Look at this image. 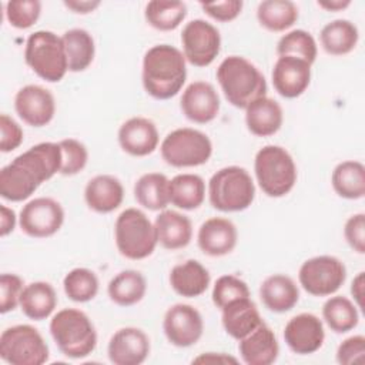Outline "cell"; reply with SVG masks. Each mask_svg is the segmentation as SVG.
Listing matches in <instances>:
<instances>
[{"label":"cell","instance_id":"38","mask_svg":"<svg viewBox=\"0 0 365 365\" xmlns=\"http://www.w3.org/2000/svg\"><path fill=\"white\" fill-rule=\"evenodd\" d=\"M187 17V4L184 1L151 0L145 4L144 19L158 31H171L180 27Z\"/></svg>","mask_w":365,"mask_h":365},{"label":"cell","instance_id":"37","mask_svg":"<svg viewBox=\"0 0 365 365\" xmlns=\"http://www.w3.org/2000/svg\"><path fill=\"white\" fill-rule=\"evenodd\" d=\"M322 319L335 334H345L356 328L359 309L348 297L329 295L322 305Z\"/></svg>","mask_w":365,"mask_h":365},{"label":"cell","instance_id":"30","mask_svg":"<svg viewBox=\"0 0 365 365\" xmlns=\"http://www.w3.org/2000/svg\"><path fill=\"white\" fill-rule=\"evenodd\" d=\"M319 41L327 54L336 57L346 56L356 47L359 31L351 20L336 19L321 29Z\"/></svg>","mask_w":365,"mask_h":365},{"label":"cell","instance_id":"10","mask_svg":"<svg viewBox=\"0 0 365 365\" xmlns=\"http://www.w3.org/2000/svg\"><path fill=\"white\" fill-rule=\"evenodd\" d=\"M0 356L10 365H43L48 361L50 349L37 328L19 324L1 332Z\"/></svg>","mask_w":365,"mask_h":365},{"label":"cell","instance_id":"4","mask_svg":"<svg viewBox=\"0 0 365 365\" xmlns=\"http://www.w3.org/2000/svg\"><path fill=\"white\" fill-rule=\"evenodd\" d=\"M50 335L60 352L71 359L88 356L97 346V331L90 317L77 308H63L50 319Z\"/></svg>","mask_w":365,"mask_h":365},{"label":"cell","instance_id":"1","mask_svg":"<svg viewBox=\"0 0 365 365\" xmlns=\"http://www.w3.org/2000/svg\"><path fill=\"white\" fill-rule=\"evenodd\" d=\"M60 144L51 141L38 143L0 170V195L11 202L24 201L43 182L60 173Z\"/></svg>","mask_w":365,"mask_h":365},{"label":"cell","instance_id":"19","mask_svg":"<svg viewBox=\"0 0 365 365\" xmlns=\"http://www.w3.org/2000/svg\"><path fill=\"white\" fill-rule=\"evenodd\" d=\"M311 64L292 56L277 58L271 80L275 91L284 98H297L302 96L311 84Z\"/></svg>","mask_w":365,"mask_h":365},{"label":"cell","instance_id":"49","mask_svg":"<svg viewBox=\"0 0 365 365\" xmlns=\"http://www.w3.org/2000/svg\"><path fill=\"white\" fill-rule=\"evenodd\" d=\"M17 221H19V217L16 215V212L7 205L1 204L0 205V235L3 238L14 231Z\"/></svg>","mask_w":365,"mask_h":365},{"label":"cell","instance_id":"36","mask_svg":"<svg viewBox=\"0 0 365 365\" xmlns=\"http://www.w3.org/2000/svg\"><path fill=\"white\" fill-rule=\"evenodd\" d=\"M298 17V7L291 0H264L257 6V20L259 26L272 33L291 29Z\"/></svg>","mask_w":365,"mask_h":365},{"label":"cell","instance_id":"44","mask_svg":"<svg viewBox=\"0 0 365 365\" xmlns=\"http://www.w3.org/2000/svg\"><path fill=\"white\" fill-rule=\"evenodd\" d=\"M24 281L17 274L4 272L0 277V312L7 314L20 305Z\"/></svg>","mask_w":365,"mask_h":365},{"label":"cell","instance_id":"41","mask_svg":"<svg viewBox=\"0 0 365 365\" xmlns=\"http://www.w3.org/2000/svg\"><path fill=\"white\" fill-rule=\"evenodd\" d=\"M41 14V1L38 0H10L4 4V16L9 24L19 30L30 29L37 23Z\"/></svg>","mask_w":365,"mask_h":365},{"label":"cell","instance_id":"53","mask_svg":"<svg viewBox=\"0 0 365 365\" xmlns=\"http://www.w3.org/2000/svg\"><path fill=\"white\" fill-rule=\"evenodd\" d=\"M351 0H319L317 1V4L327 10V11H332V13H336V11H342L345 10L346 7L351 6Z\"/></svg>","mask_w":365,"mask_h":365},{"label":"cell","instance_id":"21","mask_svg":"<svg viewBox=\"0 0 365 365\" xmlns=\"http://www.w3.org/2000/svg\"><path fill=\"white\" fill-rule=\"evenodd\" d=\"M238 242L235 224L224 217L205 220L197 232L198 248L208 257H224L231 254Z\"/></svg>","mask_w":365,"mask_h":365},{"label":"cell","instance_id":"23","mask_svg":"<svg viewBox=\"0 0 365 365\" xmlns=\"http://www.w3.org/2000/svg\"><path fill=\"white\" fill-rule=\"evenodd\" d=\"M84 200L87 207L94 212H113L123 204V182L111 174H98L88 180V182L86 184Z\"/></svg>","mask_w":365,"mask_h":365},{"label":"cell","instance_id":"2","mask_svg":"<svg viewBox=\"0 0 365 365\" xmlns=\"http://www.w3.org/2000/svg\"><path fill=\"white\" fill-rule=\"evenodd\" d=\"M187 80V60L182 51L170 44H155L143 57L141 83L155 100L177 96Z\"/></svg>","mask_w":365,"mask_h":365},{"label":"cell","instance_id":"5","mask_svg":"<svg viewBox=\"0 0 365 365\" xmlns=\"http://www.w3.org/2000/svg\"><path fill=\"white\" fill-rule=\"evenodd\" d=\"M254 173L262 192L271 198L285 197L295 187L297 164L281 145L268 144L259 148L254 158Z\"/></svg>","mask_w":365,"mask_h":365},{"label":"cell","instance_id":"9","mask_svg":"<svg viewBox=\"0 0 365 365\" xmlns=\"http://www.w3.org/2000/svg\"><path fill=\"white\" fill-rule=\"evenodd\" d=\"M160 153L171 167H198L211 158L212 143L205 133L191 127H181L164 137L160 144Z\"/></svg>","mask_w":365,"mask_h":365},{"label":"cell","instance_id":"35","mask_svg":"<svg viewBox=\"0 0 365 365\" xmlns=\"http://www.w3.org/2000/svg\"><path fill=\"white\" fill-rule=\"evenodd\" d=\"M205 192V182L197 174H177L170 180V204L180 210H197L202 205Z\"/></svg>","mask_w":365,"mask_h":365},{"label":"cell","instance_id":"14","mask_svg":"<svg viewBox=\"0 0 365 365\" xmlns=\"http://www.w3.org/2000/svg\"><path fill=\"white\" fill-rule=\"evenodd\" d=\"M163 331L171 345L188 348L201 339L204 334V319L195 307L178 302L165 311Z\"/></svg>","mask_w":365,"mask_h":365},{"label":"cell","instance_id":"12","mask_svg":"<svg viewBox=\"0 0 365 365\" xmlns=\"http://www.w3.org/2000/svg\"><path fill=\"white\" fill-rule=\"evenodd\" d=\"M182 54L195 67H207L214 63L221 51V34L207 20L194 19L181 31Z\"/></svg>","mask_w":365,"mask_h":365},{"label":"cell","instance_id":"51","mask_svg":"<svg viewBox=\"0 0 365 365\" xmlns=\"http://www.w3.org/2000/svg\"><path fill=\"white\" fill-rule=\"evenodd\" d=\"M351 295L352 301L358 307V309H364V292H365V272H358L351 282Z\"/></svg>","mask_w":365,"mask_h":365},{"label":"cell","instance_id":"45","mask_svg":"<svg viewBox=\"0 0 365 365\" xmlns=\"http://www.w3.org/2000/svg\"><path fill=\"white\" fill-rule=\"evenodd\" d=\"M202 11L210 16L212 20L220 23H228L235 20L244 7L241 0H224V1H211L200 3Z\"/></svg>","mask_w":365,"mask_h":365},{"label":"cell","instance_id":"3","mask_svg":"<svg viewBox=\"0 0 365 365\" xmlns=\"http://www.w3.org/2000/svg\"><path fill=\"white\" fill-rule=\"evenodd\" d=\"M227 101L235 108L245 110L252 101L267 96V80L259 68L242 56L225 57L215 73Z\"/></svg>","mask_w":365,"mask_h":365},{"label":"cell","instance_id":"43","mask_svg":"<svg viewBox=\"0 0 365 365\" xmlns=\"http://www.w3.org/2000/svg\"><path fill=\"white\" fill-rule=\"evenodd\" d=\"M61 148V175H76L81 173L88 163L87 147L76 138H64L58 141Z\"/></svg>","mask_w":365,"mask_h":365},{"label":"cell","instance_id":"50","mask_svg":"<svg viewBox=\"0 0 365 365\" xmlns=\"http://www.w3.org/2000/svg\"><path fill=\"white\" fill-rule=\"evenodd\" d=\"M192 364H238V359L225 352H204L195 356Z\"/></svg>","mask_w":365,"mask_h":365},{"label":"cell","instance_id":"48","mask_svg":"<svg viewBox=\"0 0 365 365\" xmlns=\"http://www.w3.org/2000/svg\"><path fill=\"white\" fill-rule=\"evenodd\" d=\"M365 356V336L352 335L344 339L336 348V362L341 365H351L362 362Z\"/></svg>","mask_w":365,"mask_h":365},{"label":"cell","instance_id":"46","mask_svg":"<svg viewBox=\"0 0 365 365\" xmlns=\"http://www.w3.org/2000/svg\"><path fill=\"white\" fill-rule=\"evenodd\" d=\"M23 128L9 114L0 115V151L11 153L23 143Z\"/></svg>","mask_w":365,"mask_h":365},{"label":"cell","instance_id":"47","mask_svg":"<svg viewBox=\"0 0 365 365\" xmlns=\"http://www.w3.org/2000/svg\"><path fill=\"white\" fill-rule=\"evenodd\" d=\"M344 238L349 248L356 254H365V214L351 215L344 225Z\"/></svg>","mask_w":365,"mask_h":365},{"label":"cell","instance_id":"8","mask_svg":"<svg viewBox=\"0 0 365 365\" xmlns=\"http://www.w3.org/2000/svg\"><path fill=\"white\" fill-rule=\"evenodd\" d=\"M26 64L41 80L58 83L68 71L61 36L50 30H38L29 36L24 47Z\"/></svg>","mask_w":365,"mask_h":365},{"label":"cell","instance_id":"29","mask_svg":"<svg viewBox=\"0 0 365 365\" xmlns=\"http://www.w3.org/2000/svg\"><path fill=\"white\" fill-rule=\"evenodd\" d=\"M57 302L56 289L50 282L34 281L24 285L19 307L27 318L33 321H43L54 312Z\"/></svg>","mask_w":365,"mask_h":365},{"label":"cell","instance_id":"24","mask_svg":"<svg viewBox=\"0 0 365 365\" xmlns=\"http://www.w3.org/2000/svg\"><path fill=\"white\" fill-rule=\"evenodd\" d=\"M259 299L271 312H288L299 301V288L291 277L285 274H272L261 282Z\"/></svg>","mask_w":365,"mask_h":365},{"label":"cell","instance_id":"6","mask_svg":"<svg viewBox=\"0 0 365 365\" xmlns=\"http://www.w3.org/2000/svg\"><path fill=\"white\" fill-rule=\"evenodd\" d=\"M207 194L212 208L221 212H238L254 202L255 184L244 167L228 165L211 175Z\"/></svg>","mask_w":365,"mask_h":365},{"label":"cell","instance_id":"39","mask_svg":"<svg viewBox=\"0 0 365 365\" xmlns=\"http://www.w3.org/2000/svg\"><path fill=\"white\" fill-rule=\"evenodd\" d=\"M63 289L68 299L83 304L97 297L100 281L97 274L90 268L77 267L68 271L63 278Z\"/></svg>","mask_w":365,"mask_h":365},{"label":"cell","instance_id":"42","mask_svg":"<svg viewBox=\"0 0 365 365\" xmlns=\"http://www.w3.org/2000/svg\"><path fill=\"white\" fill-rule=\"evenodd\" d=\"M245 297H250V288L247 282L232 274L221 275L220 278H217L211 292L212 304L218 309H222L230 302Z\"/></svg>","mask_w":365,"mask_h":365},{"label":"cell","instance_id":"18","mask_svg":"<svg viewBox=\"0 0 365 365\" xmlns=\"http://www.w3.org/2000/svg\"><path fill=\"white\" fill-rule=\"evenodd\" d=\"M180 107L185 118L195 124H208L217 118L221 107L215 87L208 81H192L188 84L180 100Z\"/></svg>","mask_w":365,"mask_h":365},{"label":"cell","instance_id":"25","mask_svg":"<svg viewBox=\"0 0 365 365\" xmlns=\"http://www.w3.org/2000/svg\"><path fill=\"white\" fill-rule=\"evenodd\" d=\"M158 244L170 251L185 248L192 240V222L182 212L163 210L154 221Z\"/></svg>","mask_w":365,"mask_h":365},{"label":"cell","instance_id":"28","mask_svg":"<svg viewBox=\"0 0 365 365\" xmlns=\"http://www.w3.org/2000/svg\"><path fill=\"white\" fill-rule=\"evenodd\" d=\"M284 123V111L278 101L265 96L252 101L245 108V125L257 137H269L279 131Z\"/></svg>","mask_w":365,"mask_h":365},{"label":"cell","instance_id":"31","mask_svg":"<svg viewBox=\"0 0 365 365\" xmlns=\"http://www.w3.org/2000/svg\"><path fill=\"white\" fill-rule=\"evenodd\" d=\"M147 292V279L137 269H123L115 274L108 285V298L118 307H131L138 304Z\"/></svg>","mask_w":365,"mask_h":365},{"label":"cell","instance_id":"7","mask_svg":"<svg viewBox=\"0 0 365 365\" xmlns=\"http://www.w3.org/2000/svg\"><path fill=\"white\" fill-rule=\"evenodd\" d=\"M114 242L120 255L138 261L148 258L158 244L154 222L138 208H125L114 222Z\"/></svg>","mask_w":365,"mask_h":365},{"label":"cell","instance_id":"40","mask_svg":"<svg viewBox=\"0 0 365 365\" xmlns=\"http://www.w3.org/2000/svg\"><path fill=\"white\" fill-rule=\"evenodd\" d=\"M277 54L292 56L308 61L311 66L315 63L318 56V46L314 36L302 29L291 30L285 33L277 43Z\"/></svg>","mask_w":365,"mask_h":365},{"label":"cell","instance_id":"22","mask_svg":"<svg viewBox=\"0 0 365 365\" xmlns=\"http://www.w3.org/2000/svg\"><path fill=\"white\" fill-rule=\"evenodd\" d=\"M238 352L247 365H271L279 355V344L275 332L262 322L238 341Z\"/></svg>","mask_w":365,"mask_h":365},{"label":"cell","instance_id":"26","mask_svg":"<svg viewBox=\"0 0 365 365\" xmlns=\"http://www.w3.org/2000/svg\"><path fill=\"white\" fill-rule=\"evenodd\" d=\"M168 281L173 291L180 297L197 298L208 289L211 275L200 261L187 259L171 268Z\"/></svg>","mask_w":365,"mask_h":365},{"label":"cell","instance_id":"27","mask_svg":"<svg viewBox=\"0 0 365 365\" xmlns=\"http://www.w3.org/2000/svg\"><path fill=\"white\" fill-rule=\"evenodd\" d=\"M221 322L225 332L240 341L264 321L255 302L250 297H245L230 302L221 309Z\"/></svg>","mask_w":365,"mask_h":365},{"label":"cell","instance_id":"16","mask_svg":"<svg viewBox=\"0 0 365 365\" xmlns=\"http://www.w3.org/2000/svg\"><path fill=\"white\" fill-rule=\"evenodd\" d=\"M284 341L294 354L309 355L317 352L325 341L322 319L311 312L294 315L284 327Z\"/></svg>","mask_w":365,"mask_h":365},{"label":"cell","instance_id":"15","mask_svg":"<svg viewBox=\"0 0 365 365\" xmlns=\"http://www.w3.org/2000/svg\"><path fill=\"white\" fill-rule=\"evenodd\" d=\"M14 110L30 127H44L54 118L56 98L50 90L38 84H27L14 96Z\"/></svg>","mask_w":365,"mask_h":365},{"label":"cell","instance_id":"52","mask_svg":"<svg viewBox=\"0 0 365 365\" xmlns=\"http://www.w3.org/2000/svg\"><path fill=\"white\" fill-rule=\"evenodd\" d=\"M64 6L76 14H90L101 6L100 0H66Z\"/></svg>","mask_w":365,"mask_h":365},{"label":"cell","instance_id":"32","mask_svg":"<svg viewBox=\"0 0 365 365\" xmlns=\"http://www.w3.org/2000/svg\"><path fill=\"white\" fill-rule=\"evenodd\" d=\"M134 198L145 210H165L170 204V180L163 173L143 174L134 184Z\"/></svg>","mask_w":365,"mask_h":365},{"label":"cell","instance_id":"33","mask_svg":"<svg viewBox=\"0 0 365 365\" xmlns=\"http://www.w3.org/2000/svg\"><path fill=\"white\" fill-rule=\"evenodd\" d=\"M68 71L80 73L87 70L96 56V43L93 36L84 29H70L61 36Z\"/></svg>","mask_w":365,"mask_h":365},{"label":"cell","instance_id":"13","mask_svg":"<svg viewBox=\"0 0 365 365\" xmlns=\"http://www.w3.org/2000/svg\"><path fill=\"white\" fill-rule=\"evenodd\" d=\"M64 224V208L51 197L27 201L19 214L20 230L31 238H48Z\"/></svg>","mask_w":365,"mask_h":365},{"label":"cell","instance_id":"34","mask_svg":"<svg viewBox=\"0 0 365 365\" xmlns=\"http://www.w3.org/2000/svg\"><path fill=\"white\" fill-rule=\"evenodd\" d=\"M331 185L341 198L361 200L365 195V165L356 160L336 164L331 174Z\"/></svg>","mask_w":365,"mask_h":365},{"label":"cell","instance_id":"20","mask_svg":"<svg viewBox=\"0 0 365 365\" xmlns=\"http://www.w3.org/2000/svg\"><path fill=\"white\" fill-rule=\"evenodd\" d=\"M117 140L121 150L128 155L145 157L157 150L160 134L154 121L137 115L125 120L120 125Z\"/></svg>","mask_w":365,"mask_h":365},{"label":"cell","instance_id":"11","mask_svg":"<svg viewBox=\"0 0 365 365\" xmlns=\"http://www.w3.org/2000/svg\"><path fill=\"white\" fill-rule=\"evenodd\" d=\"M346 281L345 264L334 255H317L302 262L298 282L312 297L334 295Z\"/></svg>","mask_w":365,"mask_h":365},{"label":"cell","instance_id":"17","mask_svg":"<svg viewBox=\"0 0 365 365\" xmlns=\"http://www.w3.org/2000/svg\"><path fill=\"white\" fill-rule=\"evenodd\" d=\"M151 351L148 335L137 327L117 329L107 345V355L114 365H140Z\"/></svg>","mask_w":365,"mask_h":365}]
</instances>
